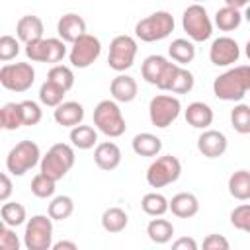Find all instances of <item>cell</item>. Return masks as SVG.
<instances>
[{"label": "cell", "instance_id": "4", "mask_svg": "<svg viewBox=\"0 0 250 250\" xmlns=\"http://www.w3.org/2000/svg\"><path fill=\"white\" fill-rule=\"evenodd\" d=\"M174 31V16L166 10H158L146 18H143L135 25V35L141 41L152 43V41H162Z\"/></svg>", "mask_w": 250, "mask_h": 250}, {"label": "cell", "instance_id": "36", "mask_svg": "<svg viewBox=\"0 0 250 250\" xmlns=\"http://www.w3.org/2000/svg\"><path fill=\"white\" fill-rule=\"evenodd\" d=\"M64 90L62 88H59L57 84H53V82H49V80H45L43 84H41V88H39V100H41V104H45V105H49V107H57V105H61L62 104V100H64Z\"/></svg>", "mask_w": 250, "mask_h": 250}, {"label": "cell", "instance_id": "2", "mask_svg": "<svg viewBox=\"0 0 250 250\" xmlns=\"http://www.w3.org/2000/svg\"><path fill=\"white\" fill-rule=\"evenodd\" d=\"M74 160H76V156H74L72 146L64 145V143H57L47 150L45 156H41V160H39L41 174L53 182H59L74 166Z\"/></svg>", "mask_w": 250, "mask_h": 250}, {"label": "cell", "instance_id": "9", "mask_svg": "<svg viewBox=\"0 0 250 250\" xmlns=\"http://www.w3.org/2000/svg\"><path fill=\"white\" fill-rule=\"evenodd\" d=\"M182 174V162L172 156L164 154L152 160V164L146 168V182L150 188H164L174 184Z\"/></svg>", "mask_w": 250, "mask_h": 250}, {"label": "cell", "instance_id": "49", "mask_svg": "<svg viewBox=\"0 0 250 250\" xmlns=\"http://www.w3.org/2000/svg\"><path fill=\"white\" fill-rule=\"evenodd\" d=\"M6 229H8V227H6V225L2 223V219H0V236H2L4 232H6Z\"/></svg>", "mask_w": 250, "mask_h": 250}, {"label": "cell", "instance_id": "19", "mask_svg": "<svg viewBox=\"0 0 250 250\" xmlns=\"http://www.w3.org/2000/svg\"><path fill=\"white\" fill-rule=\"evenodd\" d=\"M43 21L39 16H23L18 20V25H16V35H18V41H23L25 45L27 43H33V41H39L43 39Z\"/></svg>", "mask_w": 250, "mask_h": 250}, {"label": "cell", "instance_id": "44", "mask_svg": "<svg viewBox=\"0 0 250 250\" xmlns=\"http://www.w3.org/2000/svg\"><path fill=\"white\" fill-rule=\"evenodd\" d=\"M0 250H20V238L12 229H6L0 236Z\"/></svg>", "mask_w": 250, "mask_h": 250}, {"label": "cell", "instance_id": "37", "mask_svg": "<svg viewBox=\"0 0 250 250\" xmlns=\"http://www.w3.org/2000/svg\"><path fill=\"white\" fill-rule=\"evenodd\" d=\"M20 111H21V125H27V127L37 125L41 121V117H43V111H41L39 104L33 102V100L20 102Z\"/></svg>", "mask_w": 250, "mask_h": 250}, {"label": "cell", "instance_id": "42", "mask_svg": "<svg viewBox=\"0 0 250 250\" xmlns=\"http://www.w3.org/2000/svg\"><path fill=\"white\" fill-rule=\"evenodd\" d=\"M20 53V41L12 35H2L0 37V61L8 62L14 61Z\"/></svg>", "mask_w": 250, "mask_h": 250}, {"label": "cell", "instance_id": "8", "mask_svg": "<svg viewBox=\"0 0 250 250\" xmlns=\"http://www.w3.org/2000/svg\"><path fill=\"white\" fill-rule=\"evenodd\" d=\"M23 244L27 250H51L53 221L47 215H33L25 225Z\"/></svg>", "mask_w": 250, "mask_h": 250}, {"label": "cell", "instance_id": "6", "mask_svg": "<svg viewBox=\"0 0 250 250\" xmlns=\"http://www.w3.org/2000/svg\"><path fill=\"white\" fill-rule=\"evenodd\" d=\"M41 160V150L33 141H20L6 156V168L14 176H23Z\"/></svg>", "mask_w": 250, "mask_h": 250}, {"label": "cell", "instance_id": "13", "mask_svg": "<svg viewBox=\"0 0 250 250\" xmlns=\"http://www.w3.org/2000/svg\"><path fill=\"white\" fill-rule=\"evenodd\" d=\"M102 53V43L96 35H90V33H84L82 37H78L74 43H72V49L68 53V59H70V64L74 68H88Z\"/></svg>", "mask_w": 250, "mask_h": 250}, {"label": "cell", "instance_id": "45", "mask_svg": "<svg viewBox=\"0 0 250 250\" xmlns=\"http://www.w3.org/2000/svg\"><path fill=\"white\" fill-rule=\"evenodd\" d=\"M12 191H14V186H12V180L8 174L0 172V203L2 201H8L12 197Z\"/></svg>", "mask_w": 250, "mask_h": 250}, {"label": "cell", "instance_id": "43", "mask_svg": "<svg viewBox=\"0 0 250 250\" xmlns=\"http://www.w3.org/2000/svg\"><path fill=\"white\" fill-rule=\"evenodd\" d=\"M201 250H230V244L223 234H207L203 238Z\"/></svg>", "mask_w": 250, "mask_h": 250}, {"label": "cell", "instance_id": "39", "mask_svg": "<svg viewBox=\"0 0 250 250\" xmlns=\"http://www.w3.org/2000/svg\"><path fill=\"white\" fill-rule=\"evenodd\" d=\"M64 55H66V47L61 39H57V37L45 39V62L55 66L57 62H61L64 59Z\"/></svg>", "mask_w": 250, "mask_h": 250}, {"label": "cell", "instance_id": "40", "mask_svg": "<svg viewBox=\"0 0 250 250\" xmlns=\"http://www.w3.org/2000/svg\"><path fill=\"white\" fill-rule=\"evenodd\" d=\"M55 184H57V182L49 180L47 176H43V174L39 172V174L33 176V180H31V193H33L35 197H39V199L51 197V195L55 193Z\"/></svg>", "mask_w": 250, "mask_h": 250}, {"label": "cell", "instance_id": "1", "mask_svg": "<svg viewBox=\"0 0 250 250\" xmlns=\"http://www.w3.org/2000/svg\"><path fill=\"white\" fill-rule=\"evenodd\" d=\"M250 88V66L240 64L229 68L213 80V94L225 102H240Z\"/></svg>", "mask_w": 250, "mask_h": 250}, {"label": "cell", "instance_id": "5", "mask_svg": "<svg viewBox=\"0 0 250 250\" xmlns=\"http://www.w3.org/2000/svg\"><path fill=\"white\" fill-rule=\"evenodd\" d=\"M176 70H178V64L170 62L162 55H148L141 66V74H143L145 82H148L160 90H168V84L174 78Z\"/></svg>", "mask_w": 250, "mask_h": 250}, {"label": "cell", "instance_id": "32", "mask_svg": "<svg viewBox=\"0 0 250 250\" xmlns=\"http://www.w3.org/2000/svg\"><path fill=\"white\" fill-rule=\"evenodd\" d=\"M240 21H242V14L232 8H227V6L219 8L215 14V23L221 31H232L240 25Z\"/></svg>", "mask_w": 250, "mask_h": 250}, {"label": "cell", "instance_id": "20", "mask_svg": "<svg viewBox=\"0 0 250 250\" xmlns=\"http://www.w3.org/2000/svg\"><path fill=\"white\" fill-rule=\"evenodd\" d=\"M55 121L62 127H78L84 119V107L82 104L78 102H62L61 105L55 107V113H53Z\"/></svg>", "mask_w": 250, "mask_h": 250}, {"label": "cell", "instance_id": "33", "mask_svg": "<svg viewBox=\"0 0 250 250\" xmlns=\"http://www.w3.org/2000/svg\"><path fill=\"white\" fill-rule=\"evenodd\" d=\"M47 80L57 84L59 88H62L64 92H68L72 86H74V72L70 66H64V64H55L49 74H47Z\"/></svg>", "mask_w": 250, "mask_h": 250}, {"label": "cell", "instance_id": "31", "mask_svg": "<svg viewBox=\"0 0 250 250\" xmlns=\"http://www.w3.org/2000/svg\"><path fill=\"white\" fill-rule=\"evenodd\" d=\"M141 207L146 215L150 217H162L166 211H168V199L162 195V193H156V191H150L143 197L141 201Z\"/></svg>", "mask_w": 250, "mask_h": 250}, {"label": "cell", "instance_id": "30", "mask_svg": "<svg viewBox=\"0 0 250 250\" xmlns=\"http://www.w3.org/2000/svg\"><path fill=\"white\" fill-rule=\"evenodd\" d=\"M72 211H74V201L68 195H57L47 209L51 221H64L72 215Z\"/></svg>", "mask_w": 250, "mask_h": 250}, {"label": "cell", "instance_id": "46", "mask_svg": "<svg viewBox=\"0 0 250 250\" xmlns=\"http://www.w3.org/2000/svg\"><path fill=\"white\" fill-rule=\"evenodd\" d=\"M172 250H199V246H197L195 238H191V236H180V238L174 240Z\"/></svg>", "mask_w": 250, "mask_h": 250}, {"label": "cell", "instance_id": "16", "mask_svg": "<svg viewBox=\"0 0 250 250\" xmlns=\"http://www.w3.org/2000/svg\"><path fill=\"white\" fill-rule=\"evenodd\" d=\"M57 33L61 37V41L64 43H74L78 37H82L86 33V21L82 20V16L78 14H64L59 23H57Z\"/></svg>", "mask_w": 250, "mask_h": 250}, {"label": "cell", "instance_id": "47", "mask_svg": "<svg viewBox=\"0 0 250 250\" xmlns=\"http://www.w3.org/2000/svg\"><path fill=\"white\" fill-rule=\"evenodd\" d=\"M51 250H78V246L72 240H59L51 246Z\"/></svg>", "mask_w": 250, "mask_h": 250}, {"label": "cell", "instance_id": "50", "mask_svg": "<svg viewBox=\"0 0 250 250\" xmlns=\"http://www.w3.org/2000/svg\"><path fill=\"white\" fill-rule=\"evenodd\" d=\"M4 129V123H2V109H0V131Z\"/></svg>", "mask_w": 250, "mask_h": 250}, {"label": "cell", "instance_id": "18", "mask_svg": "<svg viewBox=\"0 0 250 250\" xmlns=\"http://www.w3.org/2000/svg\"><path fill=\"white\" fill-rule=\"evenodd\" d=\"M94 162L100 170H115L121 162V150L115 143L111 141H105V143H100L96 145V150H94Z\"/></svg>", "mask_w": 250, "mask_h": 250}, {"label": "cell", "instance_id": "34", "mask_svg": "<svg viewBox=\"0 0 250 250\" xmlns=\"http://www.w3.org/2000/svg\"><path fill=\"white\" fill-rule=\"evenodd\" d=\"M193 82H195V80H193V74H191L188 68L178 66V70H176L174 78L170 80L166 92H172V94H188V92L193 88Z\"/></svg>", "mask_w": 250, "mask_h": 250}, {"label": "cell", "instance_id": "12", "mask_svg": "<svg viewBox=\"0 0 250 250\" xmlns=\"http://www.w3.org/2000/svg\"><path fill=\"white\" fill-rule=\"evenodd\" d=\"M137 57V41L131 35H117L109 43V55H107V64L109 68L123 72L133 66Z\"/></svg>", "mask_w": 250, "mask_h": 250}, {"label": "cell", "instance_id": "7", "mask_svg": "<svg viewBox=\"0 0 250 250\" xmlns=\"http://www.w3.org/2000/svg\"><path fill=\"white\" fill-rule=\"evenodd\" d=\"M182 27L184 31L188 33V37L191 41H207L213 33V23L207 16V10L201 6V4H189L186 10H184V16H182Z\"/></svg>", "mask_w": 250, "mask_h": 250}, {"label": "cell", "instance_id": "27", "mask_svg": "<svg viewBox=\"0 0 250 250\" xmlns=\"http://www.w3.org/2000/svg\"><path fill=\"white\" fill-rule=\"evenodd\" d=\"M146 234L154 244H166L172 240L174 234V225L166 219H152L146 225Z\"/></svg>", "mask_w": 250, "mask_h": 250}, {"label": "cell", "instance_id": "17", "mask_svg": "<svg viewBox=\"0 0 250 250\" xmlns=\"http://www.w3.org/2000/svg\"><path fill=\"white\" fill-rule=\"evenodd\" d=\"M109 92H111V98L113 102H121V104H129L137 98V92H139V86H137V80L129 74H117L111 84H109Z\"/></svg>", "mask_w": 250, "mask_h": 250}, {"label": "cell", "instance_id": "38", "mask_svg": "<svg viewBox=\"0 0 250 250\" xmlns=\"http://www.w3.org/2000/svg\"><path fill=\"white\" fill-rule=\"evenodd\" d=\"M2 109V123H4V129L8 131H16L21 127V111H20V104L16 102H8L4 104Z\"/></svg>", "mask_w": 250, "mask_h": 250}, {"label": "cell", "instance_id": "41", "mask_svg": "<svg viewBox=\"0 0 250 250\" xmlns=\"http://www.w3.org/2000/svg\"><path fill=\"white\" fill-rule=\"evenodd\" d=\"M230 225L242 232L250 230V205L242 203L230 211Z\"/></svg>", "mask_w": 250, "mask_h": 250}, {"label": "cell", "instance_id": "10", "mask_svg": "<svg viewBox=\"0 0 250 250\" xmlns=\"http://www.w3.org/2000/svg\"><path fill=\"white\" fill-rule=\"evenodd\" d=\"M180 111H182L180 100L176 96H170V94H158L148 104L150 123L158 129H166L168 125H172L178 119Z\"/></svg>", "mask_w": 250, "mask_h": 250}, {"label": "cell", "instance_id": "22", "mask_svg": "<svg viewBox=\"0 0 250 250\" xmlns=\"http://www.w3.org/2000/svg\"><path fill=\"white\" fill-rule=\"evenodd\" d=\"M186 121L193 129H207L213 123V109L203 102H191L186 109Z\"/></svg>", "mask_w": 250, "mask_h": 250}, {"label": "cell", "instance_id": "23", "mask_svg": "<svg viewBox=\"0 0 250 250\" xmlns=\"http://www.w3.org/2000/svg\"><path fill=\"white\" fill-rule=\"evenodd\" d=\"M131 145H133L135 154L148 156V158L158 156V152L162 150V141L156 135H152V133H139V135H135Z\"/></svg>", "mask_w": 250, "mask_h": 250}, {"label": "cell", "instance_id": "26", "mask_svg": "<svg viewBox=\"0 0 250 250\" xmlns=\"http://www.w3.org/2000/svg\"><path fill=\"white\" fill-rule=\"evenodd\" d=\"M127 223H129V217H127V213L121 207H109L102 215V227H104V230L113 232V234L125 230Z\"/></svg>", "mask_w": 250, "mask_h": 250}, {"label": "cell", "instance_id": "48", "mask_svg": "<svg viewBox=\"0 0 250 250\" xmlns=\"http://www.w3.org/2000/svg\"><path fill=\"white\" fill-rule=\"evenodd\" d=\"M246 4H248V0H236V2H234V0H227V2H225L227 8H232V10H236V12H240V8H244Z\"/></svg>", "mask_w": 250, "mask_h": 250}, {"label": "cell", "instance_id": "21", "mask_svg": "<svg viewBox=\"0 0 250 250\" xmlns=\"http://www.w3.org/2000/svg\"><path fill=\"white\" fill-rule=\"evenodd\" d=\"M168 209L180 217V219H189L193 215H197L199 211V201L193 193H188V191H182V193H176L170 201H168Z\"/></svg>", "mask_w": 250, "mask_h": 250}, {"label": "cell", "instance_id": "29", "mask_svg": "<svg viewBox=\"0 0 250 250\" xmlns=\"http://www.w3.org/2000/svg\"><path fill=\"white\" fill-rule=\"evenodd\" d=\"M0 217H2V223L8 227V229H14V227H20L25 223L27 215H25V207L21 203H16V201H8L2 205L0 209Z\"/></svg>", "mask_w": 250, "mask_h": 250}, {"label": "cell", "instance_id": "35", "mask_svg": "<svg viewBox=\"0 0 250 250\" xmlns=\"http://www.w3.org/2000/svg\"><path fill=\"white\" fill-rule=\"evenodd\" d=\"M230 123L236 133L248 135L250 133V105L248 104H236L230 111Z\"/></svg>", "mask_w": 250, "mask_h": 250}, {"label": "cell", "instance_id": "11", "mask_svg": "<svg viewBox=\"0 0 250 250\" xmlns=\"http://www.w3.org/2000/svg\"><path fill=\"white\" fill-rule=\"evenodd\" d=\"M35 82V70L29 62H10L0 68V86L10 92H27Z\"/></svg>", "mask_w": 250, "mask_h": 250}, {"label": "cell", "instance_id": "14", "mask_svg": "<svg viewBox=\"0 0 250 250\" xmlns=\"http://www.w3.org/2000/svg\"><path fill=\"white\" fill-rule=\"evenodd\" d=\"M240 57V47L232 37H217L209 47V61L215 66H229Z\"/></svg>", "mask_w": 250, "mask_h": 250}, {"label": "cell", "instance_id": "24", "mask_svg": "<svg viewBox=\"0 0 250 250\" xmlns=\"http://www.w3.org/2000/svg\"><path fill=\"white\" fill-rule=\"evenodd\" d=\"M229 193L238 201L250 199V172L248 170H236V172L230 174Z\"/></svg>", "mask_w": 250, "mask_h": 250}, {"label": "cell", "instance_id": "25", "mask_svg": "<svg viewBox=\"0 0 250 250\" xmlns=\"http://www.w3.org/2000/svg\"><path fill=\"white\" fill-rule=\"evenodd\" d=\"M168 55L172 57V61L178 66H182V64H188V62H191L195 59V47H193L191 41H188L184 37H178V39H174L170 43Z\"/></svg>", "mask_w": 250, "mask_h": 250}, {"label": "cell", "instance_id": "15", "mask_svg": "<svg viewBox=\"0 0 250 250\" xmlns=\"http://www.w3.org/2000/svg\"><path fill=\"white\" fill-rule=\"evenodd\" d=\"M229 141L225 137V133L217 131V129H205L199 137H197V150L205 156V158H219L227 152Z\"/></svg>", "mask_w": 250, "mask_h": 250}, {"label": "cell", "instance_id": "28", "mask_svg": "<svg viewBox=\"0 0 250 250\" xmlns=\"http://www.w3.org/2000/svg\"><path fill=\"white\" fill-rule=\"evenodd\" d=\"M70 143L80 150H88L98 143V133L90 125H78L70 129Z\"/></svg>", "mask_w": 250, "mask_h": 250}, {"label": "cell", "instance_id": "3", "mask_svg": "<svg viewBox=\"0 0 250 250\" xmlns=\"http://www.w3.org/2000/svg\"><path fill=\"white\" fill-rule=\"evenodd\" d=\"M94 125L98 131H102L104 135H107L111 139L121 137L127 131L125 117L113 100H102L94 107Z\"/></svg>", "mask_w": 250, "mask_h": 250}]
</instances>
